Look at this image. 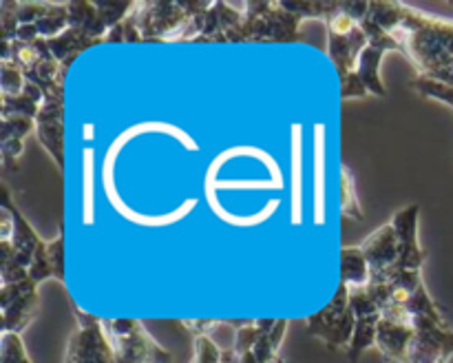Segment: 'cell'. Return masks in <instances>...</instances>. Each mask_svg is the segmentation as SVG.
<instances>
[{
    "label": "cell",
    "mask_w": 453,
    "mask_h": 363,
    "mask_svg": "<svg viewBox=\"0 0 453 363\" xmlns=\"http://www.w3.org/2000/svg\"><path fill=\"white\" fill-rule=\"evenodd\" d=\"M0 363H31L20 335L3 332V339H0Z\"/></svg>",
    "instance_id": "obj_22"
},
{
    "label": "cell",
    "mask_w": 453,
    "mask_h": 363,
    "mask_svg": "<svg viewBox=\"0 0 453 363\" xmlns=\"http://www.w3.org/2000/svg\"><path fill=\"white\" fill-rule=\"evenodd\" d=\"M341 283L348 288H363L372 283V268L361 246L341 248Z\"/></svg>",
    "instance_id": "obj_18"
},
{
    "label": "cell",
    "mask_w": 453,
    "mask_h": 363,
    "mask_svg": "<svg viewBox=\"0 0 453 363\" xmlns=\"http://www.w3.org/2000/svg\"><path fill=\"white\" fill-rule=\"evenodd\" d=\"M349 305H352L354 314H357V328H354L352 344L345 350V354H348L349 361H358L365 350L376 348V335H379V323L380 317H383V310H380L370 286L349 288Z\"/></svg>",
    "instance_id": "obj_10"
},
{
    "label": "cell",
    "mask_w": 453,
    "mask_h": 363,
    "mask_svg": "<svg viewBox=\"0 0 453 363\" xmlns=\"http://www.w3.org/2000/svg\"><path fill=\"white\" fill-rule=\"evenodd\" d=\"M0 308H3V332L20 335L40 310L38 283H34L31 279L22 283H3Z\"/></svg>",
    "instance_id": "obj_11"
},
{
    "label": "cell",
    "mask_w": 453,
    "mask_h": 363,
    "mask_svg": "<svg viewBox=\"0 0 453 363\" xmlns=\"http://www.w3.org/2000/svg\"><path fill=\"white\" fill-rule=\"evenodd\" d=\"M47 42H49V49H51V53L56 56V60L62 65V69L69 71L71 62H73L80 53H84L91 47H97V44H104V40L91 38V35L84 34V31L75 29V27H69L65 34L56 35V38H49Z\"/></svg>",
    "instance_id": "obj_17"
},
{
    "label": "cell",
    "mask_w": 453,
    "mask_h": 363,
    "mask_svg": "<svg viewBox=\"0 0 453 363\" xmlns=\"http://www.w3.org/2000/svg\"><path fill=\"white\" fill-rule=\"evenodd\" d=\"M113 44V42H144L142 40V34H140V27H137V18L135 13H133V9L128 12V16L124 18L119 25H115L113 29L106 34L104 38V44Z\"/></svg>",
    "instance_id": "obj_23"
},
{
    "label": "cell",
    "mask_w": 453,
    "mask_h": 363,
    "mask_svg": "<svg viewBox=\"0 0 453 363\" xmlns=\"http://www.w3.org/2000/svg\"><path fill=\"white\" fill-rule=\"evenodd\" d=\"M221 323H224V321H203V319H195V321H188V319H186L184 326L188 328V330L195 335V339H197V336H208L212 330H215V328H219Z\"/></svg>",
    "instance_id": "obj_25"
},
{
    "label": "cell",
    "mask_w": 453,
    "mask_h": 363,
    "mask_svg": "<svg viewBox=\"0 0 453 363\" xmlns=\"http://www.w3.org/2000/svg\"><path fill=\"white\" fill-rule=\"evenodd\" d=\"M73 313L78 319V326H75L73 335L69 336V344H66L65 363H118L113 348L106 339L102 319L84 313L75 304Z\"/></svg>",
    "instance_id": "obj_8"
},
{
    "label": "cell",
    "mask_w": 453,
    "mask_h": 363,
    "mask_svg": "<svg viewBox=\"0 0 453 363\" xmlns=\"http://www.w3.org/2000/svg\"><path fill=\"white\" fill-rule=\"evenodd\" d=\"M35 133V120L27 115H9L3 118L0 124V153H3L4 168L16 166V159L20 158L25 149V137Z\"/></svg>",
    "instance_id": "obj_15"
},
{
    "label": "cell",
    "mask_w": 453,
    "mask_h": 363,
    "mask_svg": "<svg viewBox=\"0 0 453 363\" xmlns=\"http://www.w3.org/2000/svg\"><path fill=\"white\" fill-rule=\"evenodd\" d=\"M358 22H361V27L365 29V34L370 35V44H367L365 51L361 53V60H358L357 73H354V87L352 91H349V97H385L388 96V89H385L383 80H380V60H383V56L388 51L403 53V47L389 31H385L383 27L376 25L367 13Z\"/></svg>",
    "instance_id": "obj_6"
},
{
    "label": "cell",
    "mask_w": 453,
    "mask_h": 363,
    "mask_svg": "<svg viewBox=\"0 0 453 363\" xmlns=\"http://www.w3.org/2000/svg\"><path fill=\"white\" fill-rule=\"evenodd\" d=\"M416 339V326L411 313L396 305L383 308V317L376 335V350L383 354L385 361L407 363L410 361L411 345Z\"/></svg>",
    "instance_id": "obj_9"
},
{
    "label": "cell",
    "mask_w": 453,
    "mask_h": 363,
    "mask_svg": "<svg viewBox=\"0 0 453 363\" xmlns=\"http://www.w3.org/2000/svg\"><path fill=\"white\" fill-rule=\"evenodd\" d=\"M0 100H3V106H0V115L3 118H9V115H27V118H38L40 106H42L44 96L35 84H27L25 91L20 96H3L0 93Z\"/></svg>",
    "instance_id": "obj_19"
},
{
    "label": "cell",
    "mask_w": 453,
    "mask_h": 363,
    "mask_svg": "<svg viewBox=\"0 0 453 363\" xmlns=\"http://www.w3.org/2000/svg\"><path fill=\"white\" fill-rule=\"evenodd\" d=\"M102 326L118 363H173V354L140 319H102Z\"/></svg>",
    "instance_id": "obj_5"
},
{
    "label": "cell",
    "mask_w": 453,
    "mask_h": 363,
    "mask_svg": "<svg viewBox=\"0 0 453 363\" xmlns=\"http://www.w3.org/2000/svg\"><path fill=\"white\" fill-rule=\"evenodd\" d=\"M35 137L56 166L65 171V97H44L35 118Z\"/></svg>",
    "instance_id": "obj_12"
},
{
    "label": "cell",
    "mask_w": 453,
    "mask_h": 363,
    "mask_svg": "<svg viewBox=\"0 0 453 363\" xmlns=\"http://www.w3.org/2000/svg\"><path fill=\"white\" fill-rule=\"evenodd\" d=\"M341 211H343V217H354V220L358 221L365 220L361 204H358L354 175L345 164L341 166Z\"/></svg>",
    "instance_id": "obj_20"
},
{
    "label": "cell",
    "mask_w": 453,
    "mask_h": 363,
    "mask_svg": "<svg viewBox=\"0 0 453 363\" xmlns=\"http://www.w3.org/2000/svg\"><path fill=\"white\" fill-rule=\"evenodd\" d=\"M361 251L365 252L367 261H370L372 282L385 277L398 264V257H401V235H398L394 221L389 220L388 224L374 230L370 237H365V242L361 243Z\"/></svg>",
    "instance_id": "obj_13"
},
{
    "label": "cell",
    "mask_w": 453,
    "mask_h": 363,
    "mask_svg": "<svg viewBox=\"0 0 453 363\" xmlns=\"http://www.w3.org/2000/svg\"><path fill=\"white\" fill-rule=\"evenodd\" d=\"M367 16L401 42L418 75L453 89V20L403 3H370Z\"/></svg>",
    "instance_id": "obj_1"
},
{
    "label": "cell",
    "mask_w": 453,
    "mask_h": 363,
    "mask_svg": "<svg viewBox=\"0 0 453 363\" xmlns=\"http://www.w3.org/2000/svg\"><path fill=\"white\" fill-rule=\"evenodd\" d=\"M208 3H135L133 13L144 42H186L195 16Z\"/></svg>",
    "instance_id": "obj_4"
},
{
    "label": "cell",
    "mask_w": 453,
    "mask_h": 363,
    "mask_svg": "<svg viewBox=\"0 0 453 363\" xmlns=\"http://www.w3.org/2000/svg\"><path fill=\"white\" fill-rule=\"evenodd\" d=\"M29 80L25 78L20 66L13 60H0V87H3V96H20L27 89Z\"/></svg>",
    "instance_id": "obj_21"
},
{
    "label": "cell",
    "mask_w": 453,
    "mask_h": 363,
    "mask_svg": "<svg viewBox=\"0 0 453 363\" xmlns=\"http://www.w3.org/2000/svg\"><path fill=\"white\" fill-rule=\"evenodd\" d=\"M193 363H221V348L211 336H197Z\"/></svg>",
    "instance_id": "obj_24"
},
{
    "label": "cell",
    "mask_w": 453,
    "mask_h": 363,
    "mask_svg": "<svg viewBox=\"0 0 453 363\" xmlns=\"http://www.w3.org/2000/svg\"><path fill=\"white\" fill-rule=\"evenodd\" d=\"M354 328H357V314L349 305V288L345 283H339L336 295L326 308L305 319L308 335L321 339L330 350H348L352 344Z\"/></svg>",
    "instance_id": "obj_7"
},
{
    "label": "cell",
    "mask_w": 453,
    "mask_h": 363,
    "mask_svg": "<svg viewBox=\"0 0 453 363\" xmlns=\"http://www.w3.org/2000/svg\"><path fill=\"white\" fill-rule=\"evenodd\" d=\"M288 332V319H261V330L250 350L234 354L237 363H279V348Z\"/></svg>",
    "instance_id": "obj_14"
},
{
    "label": "cell",
    "mask_w": 453,
    "mask_h": 363,
    "mask_svg": "<svg viewBox=\"0 0 453 363\" xmlns=\"http://www.w3.org/2000/svg\"><path fill=\"white\" fill-rule=\"evenodd\" d=\"M51 277L58 279V282H65V226L62 224L56 239L47 243V251L29 268V279L34 283H40Z\"/></svg>",
    "instance_id": "obj_16"
},
{
    "label": "cell",
    "mask_w": 453,
    "mask_h": 363,
    "mask_svg": "<svg viewBox=\"0 0 453 363\" xmlns=\"http://www.w3.org/2000/svg\"><path fill=\"white\" fill-rule=\"evenodd\" d=\"M243 22L228 34L226 42H303L299 22L303 18L290 12L286 3L248 0L242 3Z\"/></svg>",
    "instance_id": "obj_2"
},
{
    "label": "cell",
    "mask_w": 453,
    "mask_h": 363,
    "mask_svg": "<svg viewBox=\"0 0 453 363\" xmlns=\"http://www.w3.org/2000/svg\"><path fill=\"white\" fill-rule=\"evenodd\" d=\"M327 29V58L334 65L341 80V97L348 100L354 87V73H357L358 60L365 47L370 44V35L361 27V22L345 12L343 0H336V7L326 18Z\"/></svg>",
    "instance_id": "obj_3"
}]
</instances>
